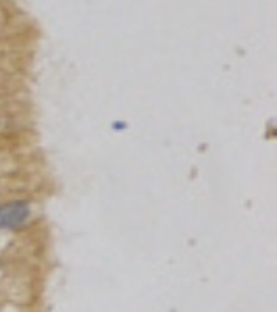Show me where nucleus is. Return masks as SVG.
Returning <instances> with one entry per match:
<instances>
[{
  "label": "nucleus",
  "mask_w": 277,
  "mask_h": 312,
  "mask_svg": "<svg viewBox=\"0 0 277 312\" xmlns=\"http://www.w3.org/2000/svg\"><path fill=\"white\" fill-rule=\"evenodd\" d=\"M32 218V206L25 200H11L0 204V231H17Z\"/></svg>",
  "instance_id": "obj_1"
},
{
  "label": "nucleus",
  "mask_w": 277,
  "mask_h": 312,
  "mask_svg": "<svg viewBox=\"0 0 277 312\" xmlns=\"http://www.w3.org/2000/svg\"><path fill=\"white\" fill-rule=\"evenodd\" d=\"M111 129H115V131H125V129H127V121H113V123H111Z\"/></svg>",
  "instance_id": "obj_2"
}]
</instances>
